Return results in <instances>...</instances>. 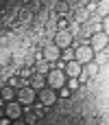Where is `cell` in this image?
I'll use <instances>...</instances> for the list:
<instances>
[{
	"instance_id": "277c9868",
	"label": "cell",
	"mask_w": 109,
	"mask_h": 125,
	"mask_svg": "<svg viewBox=\"0 0 109 125\" xmlns=\"http://www.w3.org/2000/svg\"><path fill=\"white\" fill-rule=\"evenodd\" d=\"M90 46L92 51H101V48H107V31H96L90 35Z\"/></svg>"
},
{
	"instance_id": "44dd1931",
	"label": "cell",
	"mask_w": 109,
	"mask_h": 125,
	"mask_svg": "<svg viewBox=\"0 0 109 125\" xmlns=\"http://www.w3.org/2000/svg\"><path fill=\"white\" fill-rule=\"evenodd\" d=\"M11 123H13V121H11L9 116H2V119H0V125H11Z\"/></svg>"
},
{
	"instance_id": "8fae6325",
	"label": "cell",
	"mask_w": 109,
	"mask_h": 125,
	"mask_svg": "<svg viewBox=\"0 0 109 125\" xmlns=\"http://www.w3.org/2000/svg\"><path fill=\"white\" fill-rule=\"evenodd\" d=\"M0 99H2L4 103H7V101H13V99H15V90H13V86L7 83V86L0 90Z\"/></svg>"
},
{
	"instance_id": "7c38bea8",
	"label": "cell",
	"mask_w": 109,
	"mask_h": 125,
	"mask_svg": "<svg viewBox=\"0 0 109 125\" xmlns=\"http://www.w3.org/2000/svg\"><path fill=\"white\" fill-rule=\"evenodd\" d=\"M50 66H52V64H50V62H46L44 57L35 59V70H37V73H42V75H46V73L50 70Z\"/></svg>"
},
{
	"instance_id": "6da1fadb",
	"label": "cell",
	"mask_w": 109,
	"mask_h": 125,
	"mask_svg": "<svg viewBox=\"0 0 109 125\" xmlns=\"http://www.w3.org/2000/svg\"><path fill=\"white\" fill-rule=\"evenodd\" d=\"M66 73L61 70V68H50L48 73H46V86L48 88H52V90H59V88H63L66 86Z\"/></svg>"
},
{
	"instance_id": "cb8c5ba5",
	"label": "cell",
	"mask_w": 109,
	"mask_h": 125,
	"mask_svg": "<svg viewBox=\"0 0 109 125\" xmlns=\"http://www.w3.org/2000/svg\"><path fill=\"white\" fill-rule=\"evenodd\" d=\"M92 2H101V0H92Z\"/></svg>"
},
{
	"instance_id": "7a4b0ae2",
	"label": "cell",
	"mask_w": 109,
	"mask_h": 125,
	"mask_svg": "<svg viewBox=\"0 0 109 125\" xmlns=\"http://www.w3.org/2000/svg\"><path fill=\"white\" fill-rule=\"evenodd\" d=\"M74 59L79 64H87L90 59H94V51H92L90 42H81V44L74 46Z\"/></svg>"
},
{
	"instance_id": "5b68a950",
	"label": "cell",
	"mask_w": 109,
	"mask_h": 125,
	"mask_svg": "<svg viewBox=\"0 0 109 125\" xmlns=\"http://www.w3.org/2000/svg\"><path fill=\"white\" fill-rule=\"evenodd\" d=\"M59 55H61V48H59L55 42H50V44H46V46L42 48V57H44L46 62H50V64H52V62H57V59H59Z\"/></svg>"
},
{
	"instance_id": "7402d4cb",
	"label": "cell",
	"mask_w": 109,
	"mask_h": 125,
	"mask_svg": "<svg viewBox=\"0 0 109 125\" xmlns=\"http://www.w3.org/2000/svg\"><path fill=\"white\" fill-rule=\"evenodd\" d=\"M17 83H20V81H17V79H15V77H13V79H9V86H13V88H15V86H17Z\"/></svg>"
},
{
	"instance_id": "30bf717a",
	"label": "cell",
	"mask_w": 109,
	"mask_h": 125,
	"mask_svg": "<svg viewBox=\"0 0 109 125\" xmlns=\"http://www.w3.org/2000/svg\"><path fill=\"white\" fill-rule=\"evenodd\" d=\"M83 66H85V68H83V75H87V77H96V75H98V70H101V68H98V64H96L94 59H90V62H87V64H83Z\"/></svg>"
},
{
	"instance_id": "52a82bcc",
	"label": "cell",
	"mask_w": 109,
	"mask_h": 125,
	"mask_svg": "<svg viewBox=\"0 0 109 125\" xmlns=\"http://www.w3.org/2000/svg\"><path fill=\"white\" fill-rule=\"evenodd\" d=\"M4 116H9L11 121H17L22 116V103L20 101H7L4 105Z\"/></svg>"
},
{
	"instance_id": "9a60e30c",
	"label": "cell",
	"mask_w": 109,
	"mask_h": 125,
	"mask_svg": "<svg viewBox=\"0 0 109 125\" xmlns=\"http://www.w3.org/2000/svg\"><path fill=\"white\" fill-rule=\"evenodd\" d=\"M66 83H68L66 88H70V90H76V88L81 86V79H79V77H68V79H66Z\"/></svg>"
},
{
	"instance_id": "9c48e42d",
	"label": "cell",
	"mask_w": 109,
	"mask_h": 125,
	"mask_svg": "<svg viewBox=\"0 0 109 125\" xmlns=\"http://www.w3.org/2000/svg\"><path fill=\"white\" fill-rule=\"evenodd\" d=\"M72 42H74V37L70 35V31H68V29H61V31H57V35H55V44H57L59 48L72 46Z\"/></svg>"
},
{
	"instance_id": "8992f818",
	"label": "cell",
	"mask_w": 109,
	"mask_h": 125,
	"mask_svg": "<svg viewBox=\"0 0 109 125\" xmlns=\"http://www.w3.org/2000/svg\"><path fill=\"white\" fill-rule=\"evenodd\" d=\"M37 97H39V103H44V105H52V103L57 101V92H55L52 88H48V86L39 88V90H37Z\"/></svg>"
},
{
	"instance_id": "2e32d148",
	"label": "cell",
	"mask_w": 109,
	"mask_h": 125,
	"mask_svg": "<svg viewBox=\"0 0 109 125\" xmlns=\"http://www.w3.org/2000/svg\"><path fill=\"white\" fill-rule=\"evenodd\" d=\"M87 18H90V13H87L85 9H79V13H76V20H79V22H85Z\"/></svg>"
},
{
	"instance_id": "d6986e66",
	"label": "cell",
	"mask_w": 109,
	"mask_h": 125,
	"mask_svg": "<svg viewBox=\"0 0 109 125\" xmlns=\"http://www.w3.org/2000/svg\"><path fill=\"white\" fill-rule=\"evenodd\" d=\"M68 24H70V22H68L66 18H59V22H57V31H61V29H68Z\"/></svg>"
},
{
	"instance_id": "ffe728a7",
	"label": "cell",
	"mask_w": 109,
	"mask_h": 125,
	"mask_svg": "<svg viewBox=\"0 0 109 125\" xmlns=\"http://www.w3.org/2000/svg\"><path fill=\"white\" fill-rule=\"evenodd\" d=\"M35 119H37V114H35V112H31V114L26 116V123H28V125H33V123H35Z\"/></svg>"
},
{
	"instance_id": "3957f363",
	"label": "cell",
	"mask_w": 109,
	"mask_h": 125,
	"mask_svg": "<svg viewBox=\"0 0 109 125\" xmlns=\"http://www.w3.org/2000/svg\"><path fill=\"white\" fill-rule=\"evenodd\" d=\"M35 99H37V90L35 88H31V86H22L17 92H15V101H20L22 105H33L35 103Z\"/></svg>"
},
{
	"instance_id": "5bb4252c",
	"label": "cell",
	"mask_w": 109,
	"mask_h": 125,
	"mask_svg": "<svg viewBox=\"0 0 109 125\" xmlns=\"http://www.w3.org/2000/svg\"><path fill=\"white\" fill-rule=\"evenodd\" d=\"M68 31H70V35H72V37L76 40V37L81 35V22H79V20L70 22V24H68Z\"/></svg>"
},
{
	"instance_id": "ac0fdd59",
	"label": "cell",
	"mask_w": 109,
	"mask_h": 125,
	"mask_svg": "<svg viewBox=\"0 0 109 125\" xmlns=\"http://www.w3.org/2000/svg\"><path fill=\"white\" fill-rule=\"evenodd\" d=\"M96 7H98V2H92V0H90V2L85 4V11H87V13H94V11H96Z\"/></svg>"
},
{
	"instance_id": "ba28073f",
	"label": "cell",
	"mask_w": 109,
	"mask_h": 125,
	"mask_svg": "<svg viewBox=\"0 0 109 125\" xmlns=\"http://www.w3.org/2000/svg\"><path fill=\"white\" fill-rule=\"evenodd\" d=\"M63 73H66V77H79V79H81V75H83V64H79L76 59H70V62H66Z\"/></svg>"
},
{
	"instance_id": "e0dca14e",
	"label": "cell",
	"mask_w": 109,
	"mask_h": 125,
	"mask_svg": "<svg viewBox=\"0 0 109 125\" xmlns=\"http://www.w3.org/2000/svg\"><path fill=\"white\" fill-rule=\"evenodd\" d=\"M44 108H46L44 103H35V105H33V112H35L37 116H42V114H44Z\"/></svg>"
},
{
	"instance_id": "4fadbf2b",
	"label": "cell",
	"mask_w": 109,
	"mask_h": 125,
	"mask_svg": "<svg viewBox=\"0 0 109 125\" xmlns=\"http://www.w3.org/2000/svg\"><path fill=\"white\" fill-rule=\"evenodd\" d=\"M46 86V75H42V73H37L35 77H33V81H31V88H35V90H39V88H44Z\"/></svg>"
},
{
	"instance_id": "603a6c76",
	"label": "cell",
	"mask_w": 109,
	"mask_h": 125,
	"mask_svg": "<svg viewBox=\"0 0 109 125\" xmlns=\"http://www.w3.org/2000/svg\"><path fill=\"white\" fill-rule=\"evenodd\" d=\"M15 125H24V123H22V121H17V123H15Z\"/></svg>"
}]
</instances>
